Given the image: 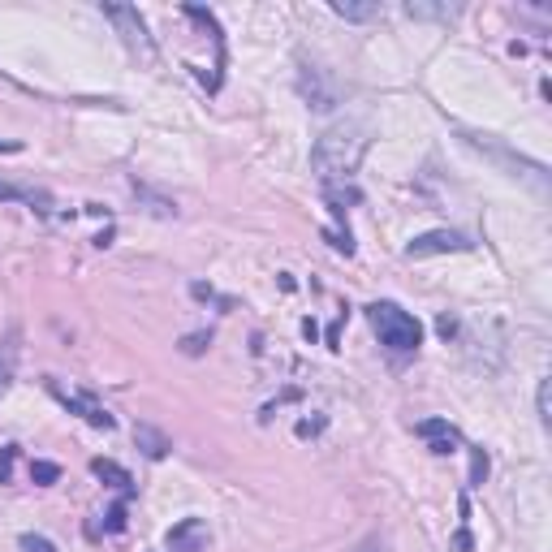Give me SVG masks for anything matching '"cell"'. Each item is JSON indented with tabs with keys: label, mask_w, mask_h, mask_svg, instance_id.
<instances>
[{
	"label": "cell",
	"mask_w": 552,
	"mask_h": 552,
	"mask_svg": "<svg viewBox=\"0 0 552 552\" xmlns=\"http://www.w3.org/2000/svg\"><path fill=\"white\" fill-rule=\"evenodd\" d=\"M367 126L363 121H341V126L333 130H324L320 138H315V147H311V169L320 173V182L324 186H337V182H350L354 169H358V160H363V151H367Z\"/></svg>",
	"instance_id": "1"
},
{
	"label": "cell",
	"mask_w": 552,
	"mask_h": 552,
	"mask_svg": "<svg viewBox=\"0 0 552 552\" xmlns=\"http://www.w3.org/2000/svg\"><path fill=\"white\" fill-rule=\"evenodd\" d=\"M367 320H371V328H376L380 345H389L393 354H414L423 345V324L414 320L410 311L397 307V302H371Z\"/></svg>",
	"instance_id": "2"
},
{
	"label": "cell",
	"mask_w": 552,
	"mask_h": 552,
	"mask_svg": "<svg viewBox=\"0 0 552 552\" xmlns=\"http://www.w3.org/2000/svg\"><path fill=\"white\" fill-rule=\"evenodd\" d=\"M466 143H471V147H479L488 160H496V164H501V169H505L509 177H527V182H531L535 190H540V195L548 190V173H544V164H535V160H522V156H509V151H501V147L492 143V134H466Z\"/></svg>",
	"instance_id": "3"
},
{
	"label": "cell",
	"mask_w": 552,
	"mask_h": 552,
	"mask_svg": "<svg viewBox=\"0 0 552 552\" xmlns=\"http://www.w3.org/2000/svg\"><path fill=\"white\" fill-rule=\"evenodd\" d=\"M104 18L117 26L121 39H126V48L134 52V57H143V61H156V44H151V35H147V22L138 18V9L134 5H104Z\"/></svg>",
	"instance_id": "4"
},
{
	"label": "cell",
	"mask_w": 552,
	"mask_h": 552,
	"mask_svg": "<svg viewBox=\"0 0 552 552\" xmlns=\"http://www.w3.org/2000/svg\"><path fill=\"white\" fill-rule=\"evenodd\" d=\"M458 251H471V238L458 229H432V233H419L410 246H406V259H432V255H458Z\"/></svg>",
	"instance_id": "5"
},
{
	"label": "cell",
	"mask_w": 552,
	"mask_h": 552,
	"mask_svg": "<svg viewBox=\"0 0 552 552\" xmlns=\"http://www.w3.org/2000/svg\"><path fill=\"white\" fill-rule=\"evenodd\" d=\"M164 544H169V552H207V544H212V531H207L203 518H182L169 535H164Z\"/></svg>",
	"instance_id": "6"
},
{
	"label": "cell",
	"mask_w": 552,
	"mask_h": 552,
	"mask_svg": "<svg viewBox=\"0 0 552 552\" xmlns=\"http://www.w3.org/2000/svg\"><path fill=\"white\" fill-rule=\"evenodd\" d=\"M48 389H52V397L65 406V410H74V414H82L91 427H104V432H113V414H108L104 406H95L91 397H82V393H65L57 380H48Z\"/></svg>",
	"instance_id": "7"
},
{
	"label": "cell",
	"mask_w": 552,
	"mask_h": 552,
	"mask_svg": "<svg viewBox=\"0 0 552 552\" xmlns=\"http://www.w3.org/2000/svg\"><path fill=\"white\" fill-rule=\"evenodd\" d=\"M423 440H432V453H453L462 445V436H458V427H453L449 419H427V423H419L414 427Z\"/></svg>",
	"instance_id": "8"
},
{
	"label": "cell",
	"mask_w": 552,
	"mask_h": 552,
	"mask_svg": "<svg viewBox=\"0 0 552 552\" xmlns=\"http://www.w3.org/2000/svg\"><path fill=\"white\" fill-rule=\"evenodd\" d=\"M134 440H138V449H143L151 462L169 458V449H173V440L164 436V432H156V427H151V423H138V427H134Z\"/></svg>",
	"instance_id": "9"
},
{
	"label": "cell",
	"mask_w": 552,
	"mask_h": 552,
	"mask_svg": "<svg viewBox=\"0 0 552 552\" xmlns=\"http://www.w3.org/2000/svg\"><path fill=\"white\" fill-rule=\"evenodd\" d=\"M91 471L100 475V479L113 483V488H117L121 496H126V501L134 496V475L126 471V466H117V462H108V458H95V462H91Z\"/></svg>",
	"instance_id": "10"
},
{
	"label": "cell",
	"mask_w": 552,
	"mask_h": 552,
	"mask_svg": "<svg viewBox=\"0 0 552 552\" xmlns=\"http://www.w3.org/2000/svg\"><path fill=\"white\" fill-rule=\"evenodd\" d=\"M0 199H22L26 207H35V212H48L52 199L44 190H31V186H13V182H0Z\"/></svg>",
	"instance_id": "11"
},
{
	"label": "cell",
	"mask_w": 552,
	"mask_h": 552,
	"mask_svg": "<svg viewBox=\"0 0 552 552\" xmlns=\"http://www.w3.org/2000/svg\"><path fill=\"white\" fill-rule=\"evenodd\" d=\"M333 13L345 22H371L380 18V5H350V0H333Z\"/></svg>",
	"instance_id": "12"
},
{
	"label": "cell",
	"mask_w": 552,
	"mask_h": 552,
	"mask_svg": "<svg viewBox=\"0 0 552 552\" xmlns=\"http://www.w3.org/2000/svg\"><path fill=\"white\" fill-rule=\"evenodd\" d=\"M121 527H126V496H121V501H117L113 509H108L100 527H91V535H117Z\"/></svg>",
	"instance_id": "13"
},
{
	"label": "cell",
	"mask_w": 552,
	"mask_h": 552,
	"mask_svg": "<svg viewBox=\"0 0 552 552\" xmlns=\"http://www.w3.org/2000/svg\"><path fill=\"white\" fill-rule=\"evenodd\" d=\"M406 13H410V18H436V22H453V18H458V9H445V5H406Z\"/></svg>",
	"instance_id": "14"
},
{
	"label": "cell",
	"mask_w": 552,
	"mask_h": 552,
	"mask_svg": "<svg viewBox=\"0 0 552 552\" xmlns=\"http://www.w3.org/2000/svg\"><path fill=\"white\" fill-rule=\"evenodd\" d=\"M31 479L35 483H57L61 479V466L57 462H31Z\"/></svg>",
	"instance_id": "15"
},
{
	"label": "cell",
	"mask_w": 552,
	"mask_h": 552,
	"mask_svg": "<svg viewBox=\"0 0 552 552\" xmlns=\"http://www.w3.org/2000/svg\"><path fill=\"white\" fill-rule=\"evenodd\" d=\"M13 462H18V445H5L0 449V483L13 479Z\"/></svg>",
	"instance_id": "16"
},
{
	"label": "cell",
	"mask_w": 552,
	"mask_h": 552,
	"mask_svg": "<svg viewBox=\"0 0 552 552\" xmlns=\"http://www.w3.org/2000/svg\"><path fill=\"white\" fill-rule=\"evenodd\" d=\"M483 475H488V453L471 449V488H475V483H483Z\"/></svg>",
	"instance_id": "17"
},
{
	"label": "cell",
	"mask_w": 552,
	"mask_h": 552,
	"mask_svg": "<svg viewBox=\"0 0 552 552\" xmlns=\"http://www.w3.org/2000/svg\"><path fill=\"white\" fill-rule=\"evenodd\" d=\"M22 548L26 552H57V544L44 540V535H22Z\"/></svg>",
	"instance_id": "18"
},
{
	"label": "cell",
	"mask_w": 552,
	"mask_h": 552,
	"mask_svg": "<svg viewBox=\"0 0 552 552\" xmlns=\"http://www.w3.org/2000/svg\"><path fill=\"white\" fill-rule=\"evenodd\" d=\"M9 380H13V354L0 358V397L9 393Z\"/></svg>",
	"instance_id": "19"
},
{
	"label": "cell",
	"mask_w": 552,
	"mask_h": 552,
	"mask_svg": "<svg viewBox=\"0 0 552 552\" xmlns=\"http://www.w3.org/2000/svg\"><path fill=\"white\" fill-rule=\"evenodd\" d=\"M354 552H384V535H367V540H358Z\"/></svg>",
	"instance_id": "20"
},
{
	"label": "cell",
	"mask_w": 552,
	"mask_h": 552,
	"mask_svg": "<svg viewBox=\"0 0 552 552\" xmlns=\"http://www.w3.org/2000/svg\"><path fill=\"white\" fill-rule=\"evenodd\" d=\"M535 402H540V423H548V380H540V397Z\"/></svg>",
	"instance_id": "21"
},
{
	"label": "cell",
	"mask_w": 552,
	"mask_h": 552,
	"mask_svg": "<svg viewBox=\"0 0 552 552\" xmlns=\"http://www.w3.org/2000/svg\"><path fill=\"white\" fill-rule=\"evenodd\" d=\"M203 341H212V333H199V337H186V354H203Z\"/></svg>",
	"instance_id": "22"
},
{
	"label": "cell",
	"mask_w": 552,
	"mask_h": 552,
	"mask_svg": "<svg viewBox=\"0 0 552 552\" xmlns=\"http://www.w3.org/2000/svg\"><path fill=\"white\" fill-rule=\"evenodd\" d=\"M18 151H22L18 138H0V156H18Z\"/></svg>",
	"instance_id": "23"
}]
</instances>
